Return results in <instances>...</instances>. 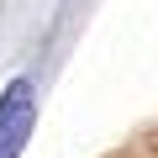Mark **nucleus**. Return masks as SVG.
Here are the masks:
<instances>
[{"label":"nucleus","mask_w":158,"mask_h":158,"mask_svg":"<svg viewBox=\"0 0 158 158\" xmlns=\"http://www.w3.org/2000/svg\"><path fill=\"white\" fill-rule=\"evenodd\" d=\"M32 116H37V95L32 79H11L0 95V158H16L32 137Z\"/></svg>","instance_id":"nucleus-1"}]
</instances>
